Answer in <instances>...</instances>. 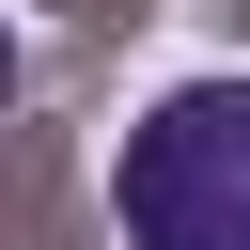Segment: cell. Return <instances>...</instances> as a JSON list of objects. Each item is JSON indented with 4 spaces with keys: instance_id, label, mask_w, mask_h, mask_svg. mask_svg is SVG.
I'll list each match as a JSON object with an SVG mask.
<instances>
[{
    "instance_id": "1",
    "label": "cell",
    "mask_w": 250,
    "mask_h": 250,
    "mask_svg": "<svg viewBox=\"0 0 250 250\" xmlns=\"http://www.w3.org/2000/svg\"><path fill=\"white\" fill-rule=\"evenodd\" d=\"M109 219H125V250H250V62L234 78H172L125 125Z\"/></svg>"
}]
</instances>
